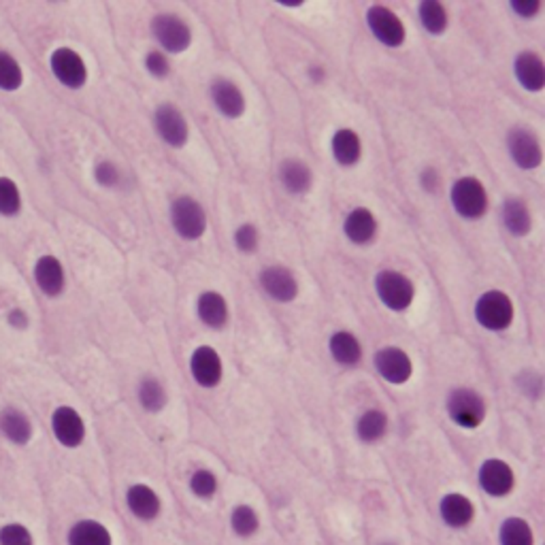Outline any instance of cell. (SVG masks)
Wrapping results in <instances>:
<instances>
[{
  "label": "cell",
  "instance_id": "1",
  "mask_svg": "<svg viewBox=\"0 0 545 545\" xmlns=\"http://www.w3.org/2000/svg\"><path fill=\"white\" fill-rule=\"evenodd\" d=\"M475 320L481 328L492 333H500L511 326L513 322V303L509 296L500 290H488L475 303Z\"/></svg>",
  "mask_w": 545,
  "mask_h": 545
},
{
  "label": "cell",
  "instance_id": "2",
  "mask_svg": "<svg viewBox=\"0 0 545 545\" xmlns=\"http://www.w3.org/2000/svg\"><path fill=\"white\" fill-rule=\"evenodd\" d=\"M49 71L67 90H81L87 84V65L73 47H56L49 54Z\"/></svg>",
  "mask_w": 545,
  "mask_h": 545
},
{
  "label": "cell",
  "instance_id": "3",
  "mask_svg": "<svg viewBox=\"0 0 545 545\" xmlns=\"http://www.w3.org/2000/svg\"><path fill=\"white\" fill-rule=\"evenodd\" d=\"M375 293L379 301L384 303L390 312H405L411 307L416 296L414 282L401 271H379L375 277Z\"/></svg>",
  "mask_w": 545,
  "mask_h": 545
},
{
  "label": "cell",
  "instance_id": "4",
  "mask_svg": "<svg viewBox=\"0 0 545 545\" xmlns=\"http://www.w3.org/2000/svg\"><path fill=\"white\" fill-rule=\"evenodd\" d=\"M170 224L181 239L196 241L207 231V213L192 196H180L170 205Z\"/></svg>",
  "mask_w": 545,
  "mask_h": 545
},
{
  "label": "cell",
  "instance_id": "5",
  "mask_svg": "<svg viewBox=\"0 0 545 545\" xmlns=\"http://www.w3.org/2000/svg\"><path fill=\"white\" fill-rule=\"evenodd\" d=\"M449 201H452L454 211L465 220H479L488 209L486 188L475 177H460L458 181H454Z\"/></svg>",
  "mask_w": 545,
  "mask_h": 545
},
{
  "label": "cell",
  "instance_id": "6",
  "mask_svg": "<svg viewBox=\"0 0 545 545\" xmlns=\"http://www.w3.org/2000/svg\"><path fill=\"white\" fill-rule=\"evenodd\" d=\"M447 414L460 428H478L486 420V403L471 388H456L447 396Z\"/></svg>",
  "mask_w": 545,
  "mask_h": 545
},
{
  "label": "cell",
  "instance_id": "7",
  "mask_svg": "<svg viewBox=\"0 0 545 545\" xmlns=\"http://www.w3.org/2000/svg\"><path fill=\"white\" fill-rule=\"evenodd\" d=\"M49 428H52L54 439L67 449H77L86 441V420L71 405H60L52 411L49 417Z\"/></svg>",
  "mask_w": 545,
  "mask_h": 545
},
{
  "label": "cell",
  "instance_id": "8",
  "mask_svg": "<svg viewBox=\"0 0 545 545\" xmlns=\"http://www.w3.org/2000/svg\"><path fill=\"white\" fill-rule=\"evenodd\" d=\"M151 35L169 54L186 52L192 43V30L175 14H158L151 20Z\"/></svg>",
  "mask_w": 545,
  "mask_h": 545
},
{
  "label": "cell",
  "instance_id": "9",
  "mask_svg": "<svg viewBox=\"0 0 545 545\" xmlns=\"http://www.w3.org/2000/svg\"><path fill=\"white\" fill-rule=\"evenodd\" d=\"M366 24L371 35L386 47H401L405 43V24L395 11L384 5H373L366 11Z\"/></svg>",
  "mask_w": 545,
  "mask_h": 545
},
{
  "label": "cell",
  "instance_id": "10",
  "mask_svg": "<svg viewBox=\"0 0 545 545\" xmlns=\"http://www.w3.org/2000/svg\"><path fill=\"white\" fill-rule=\"evenodd\" d=\"M507 149H509L511 160L524 170L537 169L543 160L541 143H539L537 135L529 129H522V126L509 130V135H507Z\"/></svg>",
  "mask_w": 545,
  "mask_h": 545
},
{
  "label": "cell",
  "instance_id": "11",
  "mask_svg": "<svg viewBox=\"0 0 545 545\" xmlns=\"http://www.w3.org/2000/svg\"><path fill=\"white\" fill-rule=\"evenodd\" d=\"M33 277L39 293L47 296V299H58V296L65 293L67 272L65 266H62V262L54 253H43V256L35 260Z\"/></svg>",
  "mask_w": 545,
  "mask_h": 545
},
{
  "label": "cell",
  "instance_id": "12",
  "mask_svg": "<svg viewBox=\"0 0 545 545\" xmlns=\"http://www.w3.org/2000/svg\"><path fill=\"white\" fill-rule=\"evenodd\" d=\"M373 365H375L382 379H386V382L392 386H401L409 382L411 373H414V365H411L409 354L395 345L382 347V350L375 354V358H373Z\"/></svg>",
  "mask_w": 545,
  "mask_h": 545
},
{
  "label": "cell",
  "instance_id": "13",
  "mask_svg": "<svg viewBox=\"0 0 545 545\" xmlns=\"http://www.w3.org/2000/svg\"><path fill=\"white\" fill-rule=\"evenodd\" d=\"M154 126L158 137L162 139L164 143L170 145V148H183L188 143V122L183 118V113L177 109L175 105L164 103L156 109L154 113Z\"/></svg>",
  "mask_w": 545,
  "mask_h": 545
},
{
  "label": "cell",
  "instance_id": "14",
  "mask_svg": "<svg viewBox=\"0 0 545 545\" xmlns=\"http://www.w3.org/2000/svg\"><path fill=\"white\" fill-rule=\"evenodd\" d=\"M481 490L490 497L503 499L507 494H511L513 486H516V475H513V468L507 465L505 460L500 458H488L481 462L479 473H478Z\"/></svg>",
  "mask_w": 545,
  "mask_h": 545
},
{
  "label": "cell",
  "instance_id": "15",
  "mask_svg": "<svg viewBox=\"0 0 545 545\" xmlns=\"http://www.w3.org/2000/svg\"><path fill=\"white\" fill-rule=\"evenodd\" d=\"M33 437L35 427L26 411L14 407V405L0 409V439L15 447H24L33 441Z\"/></svg>",
  "mask_w": 545,
  "mask_h": 545
},
{
  "label": "cell",
  "instance_id": "16",
  "mask_svg": "<svg viewBox=\"0 0 545 545\" xmlns=\"http://www.w3.org/2000/svg\"><path fill=\"white\" fill-rule=\"evenodd\" d=\"M190 373L201 388H215L221 382L224 369H221L220 354L209 345L196 347L190 356Z\"/></svg>",
  "mask_w": 545,
  "mask_h": 545
},
{
  "label": "cell",
  "instance_id": "17",
  "mask_svg": "<svg viewBox=\"0 0 545 545\" xmlns=\"http://www.w3.org/2000/svg\"><path fill=\"white\" fill-rule=\"evenodd\" d=\"M260 286L277 303H293L299 296V282L293 271L283 269V266H266L260 272Z\"/></svg>",
  "mask_w": 545,
  "mask_h": 545
},
{
  "label": "cell",
  "instance_id": "18",
  "mask_svg": "<svg viewBox=\"0 0 545 545\" xmlns=\"http://www.w3.org/2000/svg\"><path fill=\"white\" fill-rule=\"evenodd\" d=\"M211 100L221 116L237 119L245 113V97L237 84L228 79H215L211 84Z\"/></svg>",
  "mask_w": 545,
  "mask_h": 545
},
{
  "label": "cell",
  "instance_id": "19",
  "mask_svg": "<svg viewBox=\"0 0 545 545\" xmlns=\"http://www.w3.org/2000/svg\"><path fill=\"white\" fill-rule=\"evenodd\" d=\"M126 505H129L130 513L143 522H149V519H156L162 511L160 497H158L154 488L148 484H135L129 488L126 492Z\"/></svg>",
  "mask_w": 545,
  "mask_h": 545
},
{
  "label": "cell",
  "instance_id": "20",
  "mask_svg": "<svg viewBox=\"0 0 545 545\" xmlns=\"http://www.w3.org/2000/svg\"><path fill=\"white\" fill-rule=\"evenodd\" d=\"M67 545H113L111 530L92 518L77 519L67 532Z\"/></svg>",
  "mask_w": 545,
  "mask_h": 545
},
{
  "label": "cell",
  "instance_id": "21",
  "mask_svg": "<svg viewBox=\"0 0 545 545\" xmlns=\"http://www.w3.org/2000/svg\"><path fill=\"white\" fill-rule=\"evenodd\" d=\"M344 232L354 245L371 243L377 234L375 215H373L366 207L352 209L344 221Z\"/></svg>",
  "mask_w": 545,
  "mask_h": 545
},
{
  "label": "cell",
  "instance_id": "22",
  "mask_svg": "<svg viewBox=\"0 0 545 545\" xmlns=\"http://www.w3.org/2000/svg\"><path fill=\"white\" fill-rule=\"evenodd\" d=\"M439 513H441V519L449 526V529H465V526L473 522L475 507L465 494L449 492L441 499Z\"/></svg>",
  "mask_w": 545,
  "mask_h": 545
},
{
  "label": "cell",
  "instance_id": "23",
  "mask_svg": "<svg viewBox=\"0 0 545 545\" xmlns=\"http://www.w3.org/2000/svg\"><path fill=\"white\" fill-rule=\"evenodd\" d=\"M513 73L519 86L529 92H541L545 86V67L543 60L535 52H522L518 54L513 62Z\"/></svg>",
  "mask_w": 545,
  "mask_h": 545
},
{
  "label": "cell",
  "instance_id": "24",
  "mask_svg": "<svg viewBox=\"0 0 545 545\" xmlns=\"http://www.w3.org/2000/svg\"><path fill=\"white\" fill-rule=\"evenodd\" d=\"M331 151L334 162L341 164V167H354L363 156V143H360V137L352 129H341L333 135Z\"/></svg>",
  "mask_w": 545,
  "mask_h": 545
},
{
  "label": "cell",
  "instance_id": "25",
  "mask_svg": "<svg viewBox=\"0 0 545 545\" xmlns=\"http://www.w3.org/2000/svg\"><path fill=\"white\" fill-rule=\"evenodd\" d=\"M196 312H199L202 324H207L209 328H221L228 322V303L224 296L220 293H213V290H205L199 296Z\"/></svg>",
  "mask_w": 545,
  "mask_h": 545
},
{
  "label": "cell",
  "instance_id": "26",
  "mask_svg": "<svg viewBox=\"0 0 545 545\" xmlns=\"http://www.w3.org/2000/svg\"><path fill=\"white\" fill-rule=\"evenodd\" d=\"M328 350H331L334 363L344 366L358 365L360 358H363V345H360V341L350 331L334 333L331 341H328Z\"/></svg>",
  "mask_w": 545,
  "mask_h": 545
},
{
  "label": "cell",
  "instance_id": "27",
  "mask_svg": "<svg viewBox=\"0 0 545 545\" xmlns=\"http://www.w3.org/2000/svg\"><path fill=\"white\" fill-rule=\"evenodd\" d=\"M280 180L290 194H305L312 188V169L301 160H283L280 167Z\"/></svg>",
  "mask_w": 545,
  "mask_h": 545
},
{
  "label": "cell",
  "instance_id": "28",
  "mask_svg": "<svg viewBox=\"0 0 545 545\" xmlns=\"http://www.w3.org/2000/svg\"><path fill=\"white\" fill-rule=\"evenodd\" d=\"M24 81H26V73H24L17 56L11 54L9 49H0V92H20Z\"/></svg>",
  "mask_w": 545,
  "mask_h": 545
},
{
  "label": "cell",
  "instance_id": "29",
  "mask_svg": "<svg viewBox=\"0 0 545 545\" xmlns=\"http://www.w3.org/2000/svg\"><path fill=\"white\" fill-rule=\"evenodd\" d=\"M503 224L513 237H524L530 232L532 218L524 201L507 199L503 202Z\"/></svg>",
  "mask_w": 545,
  "mask_h": 545
},
{
  "label": "cell",
  "instance_id": "30",
  "mask_svg": "<svg viewBox=\"0 0 545 545\" xmlns=\"http://www.w3.org/2000/svg\"><path fill=\"white\" fill-rule=\"evenodd\" d=\"M24 209V194L14 177L0 175V218L14 220Z\"/></svg>",
  "mask_w": 545,
  "mask_h": 545
},
{
  "label": "cell",
  "instance_id": "31",
  "mask_svg": "<svg viewBox=\"0 0 545 545\" xmlns=\"http://www.w3.org/2000/svg\"><path fill=\"white\" fill-rule=\"evenodd\" d=\"M388 430V416L379 409H369L358 417L356 437L363 443H377Z\"/></svg>",
  "mask_w": 545,
  "mask_h": 545
},
{
  "label": "cell",
  "instance_id": "32",
  "mask_svg": "<svg viewBox=\"0 0 545 545\" xmlns=\"http://www.w3.org/2000/svg\"><path fill=\"white\" fill-rule=\"evenodd\" d=\"M417 15H420V24L427 33L433 36H439L446 33L447 28V11L439 0H424L417 7Z\"/></svg>",
  "mask_w": 545,
  "mask_h": 545
},
{
  "label": "cell",
  "instance_id": "33",
  "mask_svg": "<svg viewBox=\"0 0 545 545\" xmlns=\"http://www.w3.org/2000/svg\"><path fill=\"white\" fill-rule=\"evenodd\" d=\"M499 539L500 545H535V535H532L530 524L522 518H507L500 524Z\"/></svg>",
  "mask_w": 545,
  "mask_h": 545
},
{
  "label": "cell",
  "instance_id": "34",
  "mask_svg": "<svg viewBox=\"0 0 545 545\" xmlns=\"http://www.w3.org/2000/svg\"><path fill=\"white\" fill-rule=\"evenodd\" d=\"M137 395L139 403H141L143 409L149 411V414H158V411H162L164 405H167V390H164V386L154 377L143 379V382L139 384Z\"/></svg>",
  "mask_w": 545,
  "mask_h": 545
},
{
  "label": "cell",
  "instance_id": "35",
  "mask_svg": "<svg viewBox=\"0 0 545 545\" xmlns=\"http://www.w3.org/2000/svg\"><path fill=\"white\" fill-rule=\"evenodd\" d=\"M231 526L239 537H252L258 530V513L250 505H237L231 513Z\"/></svg>",
  "mask_w": 545,
  "mask_h": 545
},
{
  "label": "cell",
  "instance_id": "36",
  "mask_svg": "<svg viewBox=\"0 0 545 545\" xmlns=\"http://www.w3.org/2000/svg\"><path fill=\"white\" fill-rule=\"evenodd\" d=\"M0 545H36V539L26 524L11 519L0 524Z\"/></svg>",
  "mask_w": 545,
  "mask_h": 545
},
{
  "label": "cell",
  "instance_id": "37",
  "mask_svg": "<svg viewBox=\"0 0 545 545\" xmlns=\"http://www.w3.org/2000/svg\"><path fill=\"white\" fill-rule=\"evenodd\" d=\"M190 490L199 499H211L215 490H218V478L207 468H199L190 478Z\"/></svg>",
  "mask_w": 545,
  "mask_h": 545
},
{
  "label": "cell",
  "instance_id": "38",
  "mask_svg": "<svg viewBox=\"0 0 545 545\" xmlns=\"http://www.w3.org/2000/svg\"><path fill=\"white\" fill-rule=\"evenodd\" d=\"M94 180L103 188H116L122 181V173L111 160H103L94 167Z\"/></svg>",
  "mask_w": 545,
  "mask_h": 545
},
{
  "label": "cell",
  "instance_id": "39",
  "mask_svg": "<svg viewBox=\"0 0 545 545\" xmlns=\"http://www.w3.org/2000/svg\"><path fill=\"white\" fill-rule=\"evenodd\" d=\"M258 241H260V234L253 224L239 226L237 232H234V245H237V250L243 253H252L256 250Z\"/></svg>",
  "mask_w": 545,
  "mask_h": 545
},
{
  "label": "cell",
  "instance_id": "40",
  "mask_svg": "<svg viewBox=\"0 0 545 545\" xmlns=\"http://www.w3.org/2000/svg\"><path fill=\"white\" fill-rule=\"evenodd\" d=\"M145 68H148V73L151 75V77L164 79L170 73L169 56L164 52H158V49H154V52H149L148 56H145Z\"/></svg>",
  "mask_w": 545,
  "mask_h": 545
},
{
  "label": "cell",
  "instance_id": "41",
  "mask_svg": "<svg viewBox=\"0 0 545 545\" xmlns=\"http://www.w3.org/2000/svg\"><path fill=\"white\" fill-rule=\"evenodd\" d=\"M509 7L513 14L529 20V17H535L541 11V3H537V0H513Z\"/></svg>",
  "mask_w": 545,
  "mask_h": 545
},
{
  "label": "cell",
  "instance_id": "42",
  "mask_svg": "<svg viewBox=\"0 0 545 545\" xmlns=\"http://www.w3.org/2000/svg\"><path fill=\"white\" fill-rule=\"evenodd\" d=\"M7 324L14 331H26L30 326V315L22 307H11L7 312Z\"/></svg>",
  "mask_w": 545,
  "mask_h": 545
},
{
  "label": "cell",
  "instance_id": "43",
  "mask_svg": "<svg viewBox=\"0 0 545 545\" xmlns=\"http://www.w3.org/2000/svg\"><path fill=\"white\" fill-rule=\"evenodd\" d=\"M437 181H439V177H437V173L433 169H427L422 173V183H424V188L427 190H430V192H433V190L437 188Z\"/></svg>",
  "mask_w": 545,
  "mask_h": 545
},
{
  "label": "cell",
  "instance_id": "44",
  "mask_svg": "<svg viewBox=\"0 0 545 545\" xmlns=\"http://www.w3.org/2000/svg\"><path fill=\"white\" fill-rule=\"evenodd\" d=\"M382 545H395V543H382Z\"/></svg>",
  "mask_w": 545,
  "mask_h": 545
}]
</instances>
